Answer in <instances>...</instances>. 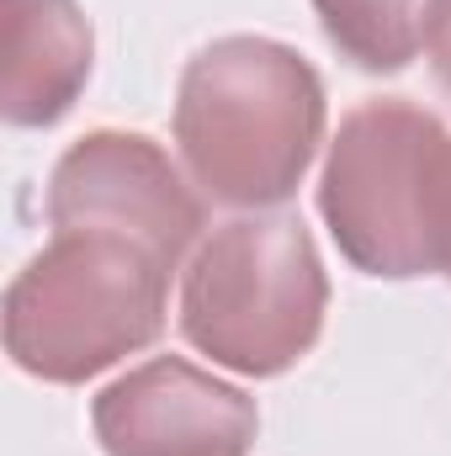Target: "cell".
Segmentation results:
<instances>
[{"mask_svg": "<svg viewBox=\"0 0 451 456\" xmlns=\"http://www.w3.org/2000/svg\"><path fill=\"white\" fill-rule=\"evenodd\" d=\"M436 271L451 281V154L447 175H441V218H436Z\"/></svg>", "mask_w": 451, "mask_h": 456, "instance_id": "30bf717a", "label": "cell"}, {"mask_svg": "<svg viewBox=\"0 0 451 456\" xmlns=\"http://www.w3.org/2000/svg\"><path fill=\"white\" fill-rule=\"evenodd\" d=\"M330 314V276L314 233L292 213L218 224L181 281V335L239 377H282L298 366Z\"/></svg>", "mask_w": 451, "mask_h": 456, "instance_id": "3957f363", "label": "cell"}, {"mask_svg": "<svg viewBox=\"0 0 451 456\" xmlns=\"http://www.w3.org/2000/svg\"><path fill=\"white\" fill-rule=\"evenodd\" d=\"M170 271L149 244L70 228L5 287V355L43 382L80 387L165 330Z\"/></svg>", "mask_w": 451, "mask_h": 456, "instance_id": "7a4b0ae2", "label": "cell"}, {"mask_svg": "<svg viewBox=\"0 0 451 456\" xmlns=\"http://www.w3.org/2000/svg\"><path fill=\"white\" fill-rule=\"evenodd\" d=\"M324 122L319 69L276 37H218L181 69L176 149L224 208H282L303 186Z\"/></svg>", "mask_w": 451, "mask_h": 456, "instance_id": "6da1fadb", "label": "cell"}, {"mask_svg": "<svg viewBox=\"0 0 451 456\" xmlns=\"http://www.w3.org/2000/svg\"><path fill=\"white\" fill-rule=\"evenodd\" d=\"M0 112L11 127H53L80 102L96 59L91 21L75 0H0Z\"/></svg>", "mask_w": 451, "mask_h": 456, "instance_id": "52a82bcc", "label": "cell"}, {"mask_svg": "<svg viewBox=\"0 0 451 456\" xmlns=\"http://www.w3.org/2000/svg\"><path fill=\"white\" fill-rule=\"evenodd\" d=\"M425 59H430L436 80L451 91V0L425 5Z\"/></svg>", "mask_w": 451, "mask_h": 456, "instance_id": "9c48e42d", "label": "cell"}, {"mask_svg": "<svg viewBox=\"0 0 451 456\" xmlns=\"http://www.w3.org/2000/svg\"><path fill=\"white\" fill-rule=\"evenodd\" d=\"M53 233L102 228L149 244L165 265H181L202 239V202L176 170V159L149 133H86L64 149L48 175Z\"/></svg>", "mask_w": 451, "mask_h": 456, "instance_id": "5b68a950", "label": "cell"}, {"mask_svg": "<svg viewBox=\"0 0 451 456\" xmlns=\"http://www.w3.org/2000/svg\"><path fill=\"white\" fill-rule=\"evenodd\" d=\"M430 0H314L324 37L366 75H398L425 48Z\"/></svg>", "mask_w": 451, "mask_h": 456, "instance_id": "ba28073f", "label": "cell"}, {"mask_svg": "<svg viewBox=\"0 0 451 456\" xmlns=\"http://www.w3.org/2000/svg\"><path fill=\"white\" fill-rule=\"evenodd\" d=\"M447 154V122L398 96L361 102L340 122L319 181V213L356 271L382 281L436 271Z\"/></svg>", "mask_w": 451, "mask_h": 456, "instance_id": "277c9868", "label": "cell"}, {"mask_svg": "<svg viewBox=\"0 0 451 456\" xmlns=\"http://www.w3.org/2000/svg\"><path fill=\"white\" fill-rule=\"evenodd\" d=\"M91 425L107 456H250L260 409L224 377L154 355L96 393Z\"/></svg>", "mask_w": 451, "mask_h": 456, "instance_id": "8992f818", "label": "cell"}]
</instances>
